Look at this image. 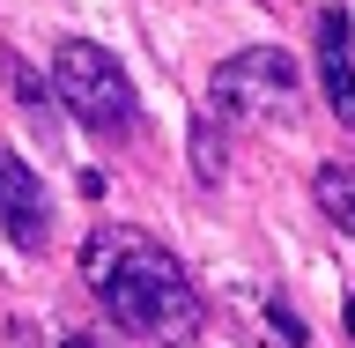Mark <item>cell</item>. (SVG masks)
<instances>
[{
	"mask_svg": "<svg viewBox=\"0 0 355 348\" xmlns=\"http://www.w3.org/2000/svg\"><path fill=\"white\" fill-rule=\"evenodd\" d=\"M82 282L96 289V304L119 333H141V341H193L200 333V289L193 274L163 252L141 230H89L82 245Z\"/></svg>",
	"mask_w": 355,
	"mask_h": 348,
	"instance_id": "1",
	"label": "cell"
},
{
	"mask_svg": "<svg viewBox=\"0 0 355 348\" xmlns=\"http://www.w3.org/2000/svg\"><path fill=\"white\" fill-rule=\"evenodd\" d=\"M52 97H60L89 133H104V141H126V133L141 126V97H133L126 67L111 60L104 44H89V38H67L60 52H52Z\"/></svg>",
	"mask_w": 355,
	"mask_h": 348,
	"instance_id": "2",
	"label": "cell"
},
{
	"mask_svg": "<svg viewBox=\"0 0 355 348\" xmlns=\"http://www.w3.org/2000/svg\"><path fill=\"white\" fill-rule=\"evenodd\" d=\"M296 97H304V67L288 52H274V44H252L237 60H222L215 82H207V104L222 119H288Z\"/></svg>",
	"mask_w": 355,
	"mask_h": 348,
	"instance_id": "3",
	"label": "cell"
},
{
	"mask_svg": "<svg viewBox=\"0 0 355 348\" xmlns=\"http://www.w3.org/2000/svg\"><path fill=\"white\" fill-rule=\"evenodd\" d=\"M0 215H8V245H15V252H44L52 208H44V185H37V171H30L22 156L0 163Z\"/></svg>",
	"mask_w": 355,
	"mask_h": 348,
	"instance_id": "4",
	"label": "cell"
},
{
	"mask_svg": "<svg viewBox=\"0 0 355 348\" xmlns=\"http://www.w3.org/2000/svg\"><path fill=\"white\" fill-rule=\"evenodd\" d=\"M318 82L340 126H355V22L348 8H318Z\"/></svg>",
	"mask_w": 355,
	"mask_h": 348,
	"instance_id": "5",
	"label": "cell"
},
{
	"mask_svg": "<svg viewBox=\"0 0 355 348\" xmlns=\"http://www.w3.org/2000/svg\"><path fill=\"white\" fill-rule=\"evenodd\" d=\"M311 200H318V215H326L333 230H348V238H355V156L318 163V171H311Z\"/></svg>",
	"mask_w": 355,
	"mask_h": 348,
	"instance_id": "6",
	"label": "cell"
},
{
	"mask_svg": "<svg viewBox=\"0 0 355 348\" xmlns=\"http://www.w3.org/2000/svg\"><path fill=\"white\" fill-rule=\"evenodd\" d=\"M193 171H200V185L222 178V111H200L193 119Z\"/></svg>",
	"mask_w": 355,
	"mask_h": 348,
	"instance_id": "7",
	"label": "cell"
},
{
	"mask_svg": "<svg viewBox=\"0 0 355 348\" xmlns=\"http://www.w3.org/2000/svg\"><path fill=\"white\" fill-rule=\"evenodd\" d=\"M266 326L282 333V341H288V348H304V319H296V311H288V304H282V297H274V304H266Z\"/></svg>",
	"mask_w": 355,
	"mask_h": 348,
	"instance_id": "8",
	"label": "cell"
},
{
	"mask_svg": "<svg viewBox=\"0 0 355 348\" xmlns=\"http://www.w3.org/2000/svg\"><path fill=\"white\" fill-rule=\"evenodd\" d=\"M8 74H15V97H22V104H30V111H44V82H37V74H30L22 60H8Z\"/></svg>",
	"mask_w": 355,
	"mask_h": 348,
	"instance_id": "9",
	"label": "cell"
},
{
	"mask_svg": "<svg viewBox=\"0 0 355 348\" xmlns=\"http://www.w3.org/2000/svg\"><path fill=\"white\" fill-rule=\"evenodd\" d=\"M60 348H104V341H96V333H67Z\"/></svg>",
	"mask_w": 355,
	"mask_h": 348,
	"instance_id": "10",
	"label": "cell"
},
{
	"mask_svg": "<svg viewBox=\"0 0 355 348\" xmlns=\"http://www.w3.org/2000/svg\"><path fill=\"white\" fill-rule=\"evenodd\" d=\"M348 341H355V297H348Z\"/></svg>",
	"mask_w": 355,
	"mask_h": 348,
	"instance_id": "11",
	"label": "cell"
}]
</instances>
